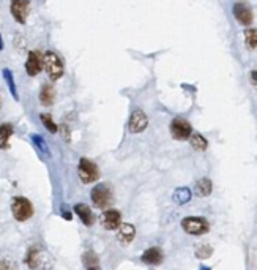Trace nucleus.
Returning <instances> with one entry per match:
<instances>
[{
  "label": "nucleus",
  "instance_id": "obj_32",
  "mask_svg": "<svg viewBox=\"0 0 257 270\" xmlns=\"http://www.w3.org/2000/svg\"><path fill=\"white\" fill-rule=\"evenodd\" d=\"M87 270H100V267H90V269H87Z\"/></svg>",
  "mask_w": 257,
  "mask_h": 270
},
{
  "label": "nucleus",
  "instance_id": "obj_15",
  "mask_svg": "<svg viewBox=\"0 0 257 270\" xmlns=\"http://www.w3.org/2000/svg\"><path fill=\"white\" fill-rule=\"evenodd\" d=\"M74 213L85 226H92L95 223V215H93V212L90 210V207H88L87 204H76L74 205Z\"/></svg>",
  "mask_w": 257,
  "mask_h": 270
},
{
  "label": "nucleus",
  "instance_id": "obj_16",
  "mask_svg": "<svg viewBox=\"0 0 257 270\" xmlns=\"http://www.w3.org/2000/svg\"><path fill=\"white\" fill-rule=\"evenodd\" d=\"M14 128L11 123L0 125V150H6L10 147V138L13 136Z\"/></svg>",
  "mask_w": 257,
  "mask_h": 270
},
{
  "label": "nucleus",
  "instance_id": "obj_8",
  "mask_svg": "<svg viewBox=\"0 0 257 270\" xmlns=\"http://www.w3.org/2000/svg\"><path fill=\"white\" fill-rule=\"evenodd\" d=\"M10 10L16 21L19 24H26L29 10H30V0H11Z\"/></svg>",
  "mask_w": 257,
  "mask_h": 270
},
{
  "label": "nucleus",
  "instance_id": "obj_26",
  "mask_svg": "<svg viewBox=\"0 0 257 270\" xmlns=\"http://www.w3.org/2000/svg\"><path fill=\"white\" fill-rule=\"evenodd\" d=\"M245 37H246V43H248V46H250L251 49L256 51V47H257V32H256V29L246 30Z\"/></svg>",
  "mask_w": 257,
  "mask_h": 270
},
{
  "label": "nucleus",
  "instance_id": "obj_9",
  "mask_svg": "<svg viewBox=\"0 0 257 270\" xmlns=\"http://www.w3.org/2000/svg\"><path fill=\"white\" fill-rule=\"evenodd\" d=\"M148 125V118L146 116V113L141 109H136L133 111V114L130 117V122H128V128L133 134H138V133H142L144 130L147 128Z\"/></svg>",
  "mask_w": 257,
  "mask_h": 270
},
{
  "label": "nucleus",
  "instance_id": "obj_1",
  "mask_svg": "<svg viewBox=\"0 0 257 270\" xmlns=\"http://www.w3.org/2000/svg\"><path fill=\"white\" fill-rule=\"evenodd\" d=\"M26 264L32 270H54V263L46 251L39 248H30L26 255Z\"/></svg>",
  "mask_w": 257,
  "mask_h": 270
},
{
  "label": "nucleus",
  "instance_id": "obj_7",
  "mask_svg": "<svg viewBox=\"0 0 257 270\" xmlns=\"http://www.w3.org/2000/svg\"><path fill=\"white\" fill-rule=\"evenodd\" d=\"M171 134L174 139L179 141H186L189 139V136L192 134V126L191 123L186 120V118L177 117L171 122Z\"/></svg>",
  "mask_w": 257,
  "mask_h": 270
},
{
  "label": "nucleus",
  "instance_id": "obj_20",
  "mask_svg": "<svg viewBox=\"0 0 257 270\" xmlns=\"http://www.w3.org/2000/svg\"><path fill=\"white\" fill-rule=\"evenodd\" d=\"M189 142H191V147L197 150V152H204V150H207V147H208V141L199 133H192L189 136Z\"/></svg>",
  "mask_w": 257,
  "mask_h": 270
},
{
  "label": "nucleus",
  "instance_id": "obj_28",
  "mask_svg": "<svg viewBox=\"0 0 257 270\" xmlns=\"http://www.w3.org/2000/svg\"><path fill=\"white\" fill-rule=\"evenodd\" d=\"M60 131H62V138L65 139L67 142H70V128L67 125H62L60 126Z\"/></svg>",
  "mask_w": 257,
  "mask_h": 270
},
{
  "label": "nucleus",
  "instance_id": "obj_25",
  "mask_svg": "<svg viewBox=\"0 0 257 270\" xmlns=\"http://www.w3.org/2000/svg\"><path fill=\"white\" fill-rule=\"evenodd\" d=\"M213 255V248L212 245H200V247L196 250V258L197 259H208Z\"/></svg>",
  "mask_w": 257,
  "mask_h": 270
},
{
  "label": "nucleus",
  "instance_id": "obj_29",
  "mask_svg": "<svg viewBox=\"0 0 257 270\" xmlns=\"http://www.w3.org/2000/svg\"><path fill=\"white\" fill-rule=\"evenodd\" d=\"M62 217H63V218H67V220L70 221V220H71V213H70L67 209H63V210H62Z\"/></svg>",
  "mask_w": 257,
  "mask_h": 270
},
{
  "label": "nucleus",
  "instance_id": "obj_13",
  "mask_svg": "<svg viewBox=\"0 0 257 270\" xmlns=\"http://www.w3.org/2000/svg\"><path fill=\"white\" fill-rule=\"evenodd\" d=\"M136 237V228L130 223H122L117 228V240L122 245H130Z\"/></svg>",
  "mask_w": 257,
  "mask_h": 270
},
{
  "label": "nucleus",
  "instance_id": "obj_2",
  "mask_svg": "<svg viewBox=\"0 0 257 270\" xmlns=\"http://www.w3.org/2000/svg\"><path fill=\"white\" fill-rule=\"evenodd\" d=\"M43 67L46 70L47 76H49L52 81H57L63 75V62L59 55L52 51H47L43 55Z\"/></svg>",
  "mask_w": 257,
  "mask_h": 270
},
{
  "label": "nucleus",
  "instance_id": "obj_27",
  "mask_svg": "<svg viewBox=\"0 0 257 270\" xmlns=\"http://www.w3.org/2000/svg\"><path fill=\"white\" fill-rule=\"evenodd\" d=\"M0 270H16V264L10 259H0Z\"/></svg>",
  "mask_w": 257,
  "mask_h": 270
},
{
  "label": "nucleus",
  "instance_id": "obj_14",
  "mask_svg": "<svg viewBox=\"0 0 257 270\" xmlns=\"http://www.w3.org/2000/svg\"><path fill=\"white\" fill-rule=\"evenodd\" d=\"M141 259H142V263H146L148 266H159L163 263L164 255L158 247H151V248H148V250H146L142 253Z\"/></svg>",
  "mask_w": 257,
  "mask_h": 270
},
{
  "label": "nucleus",
  "instance_id": "obj_31",
  "mask_svg": "<svg viewBox=\"0 0 257 270\" xmlns=\"http://www.w3.org/2000/svg\"><path fill=\"white\" fill-rule=\"evenodd\" d=\"M251 79H253V84L256 85V71H253L251 73Z\"/></svg>",
  "mask_w": 257,
  "mask_h": 270
},
{
  "label": "nucleus",
  "instance_id": "obj_17",
  "mask_svg": "<svg viewBox=\"0 0 257 270\" xmlns=\"http://www.w3.org/2000/svg\"><path fill=\"white\" fill-rule=\"evenodd\" d=\"M191 197H192V193H191V190L186 188V187H180V188H177L174 194H172V199L175 204H179V205H184V204H188L191 201Z\"/></svg>",
  "mask_w": 257,
  "mask_h": 270
},
{
  "label": "nucleus",
  "instance_id": "obj_30",
  "mask_svg": "<svg viewBox=\"0 0 257 270\" xmlns=\"http://www.w3.org/2000/svg\"><path fill=\"white\" fill-rule=\"evenodd\" d=\"M3 47H5V44H3V39H2V35H0V51H3Z\"/></svg>",
  "mask_w": 257,
  "mask_h": 270
},
{
  "label": "nucleus",
  "instance_id": "obj_5",
  "mask_svg": "<svg viewBox=\"0 0 257 270\" xmlns=\"http://www.w3.org/2000/svg\"><path fill=\"white\" fill-rule=\"evenodd\" d=\"M11 213L14 220L18 221H27L34 215V205L26 197H14L11 202Z\"/></svg>",
  "mask_w": 257,
  "mask_h": 270
},
{
  "label": "nucleus",
  "instance_id": "obj_10",
  "mask_svg": "<svg viewBox=\"0 0 257 270\" xmlns=\"http://www.w3.org/2000/svg\"><path fill=\"white\" fill-rule=\"evenodd\" d=\"M100 220H101V225L104 229H108V231H115V229L122 225V213L115 209H108L103 212Z\"/></svg>",
  "mask_w": 257,
  "mask_h": 270
},
{
  "label": "nucleus",
  "instance_id": "obj_33",
  "mask_svg": "<svg viewBox=\"0 0 257 270\" xmlns=\"http://www.w3.org/2000/svg\"><path fill=\"white\" fill-rule=\"evenodd\" d=\"M200 270H212V269H210V267H202Z\"/></svg>",
  "mask_w": 257,
  "mask_h": 270
},
{
  "label": "nucleus",
  "instance_id": "obj_21",
  "mask_svg": "<svg viewBox=\"0 0 257 270\" xmlns=\"http://www.w3.org/2000/svg\"><path fill=\"white\" fill-rule=\"evenodd\" d=\"M3 77H5V82L8 85V90L13 95V98L18 101L19 100V95H18V89H16V82H14V77H13V73L8 68L3 70Z\"/></svg>",
  "mask_w": 257,
  "mask_h": 270
},
{
  "label": "nucleus",
  "instance_id": "obj_22",
  "mask_svg": "<svg viewBox=\"0 0 257 270\" xmlns=\"http://www.w3.org/2000/svg\"><path fill=\"white\" fill-rule=\"evenodd\" d=\"M30 138H32V141H34L35 147L39 150V154L49 156V147H47V144H46V141H44L43 136H39V134H32Z\"/></svg>",
  "mask_w": 257,
  "mask_h": 270
},
{
  "label": "nucleus",
  "instance_id": "obj_4",
  "mask_svg": "<svg viewBox=\"0 0 257 270\" xmlns=\"http://www.w3.org/2000/svg\"><path fill=\"white\" fill-rule=\"evenodd\" d=\"M77 174H79V179L82 180V184H93V182L100 179L98 166L88 160V158H81V160H79Z\"/></svg>",
  "mask_w": 257,
  "mask_h": 270
},
{
  "label": "nucleus",
  "instance_id": "obj_3",
  "mask_svg": "<svg viewBox=\"0 0 257 270\" xmlns=\"http://www.w3.org/2000/svg\"><path fill=\"white\" fill-rule=\"evenodd\" d=\"M182 228L186 234L191 235H202L210 231V225L202 217H186L182 221Z\"/></svg>",
  "mask_w": 257,
  "mask_h": 270
},
{
  "label": "nucleus",
  "instance_id": "obj_24",
  "mask_svg": "<svg viewBox=\"0 0 257 270\" xmlns=\"http://www.w3.org/2000/svg\"><path fill=\"white\" fill-rule=\"evenodd\" d=\"M39 118H41V122H43V125H44V128L49 131V133H57L59 131V126L55 125V122L52 120V117L49 116V114H41L39 116Z\"/></svg>",
  "mask_w": 257,
  "mask_h": 270
},
{
  "label": "nucleus",
  "instance_id": "obj_6",
  "mask_svg": "<svg viewBox=\"0 0 257 270\" xmlns=\"http://www.w3.org/2000/svg\"><path fill=\"white\" fill-rule=\"evenodd\" d=\"M112 199H114V196H112L110 188L106 184H98L92 190V202L95 207L106 209L112 204Z\"/></svg>",
  "mask_w": 257,
  "mask_h": 270
},
{
  "label": "nucleus",
  "instance_id": "obj_18",
  "mask_svg": "<svg viewBox=\"0 0 257 270\" xmlns=\"http://www.w3.org/2000/svg\"><path fill=\"white\" fill-rule=\"evenodd\" d=\"M55 100V90L51 84H44L41 87V92H39V101H41L43 106H51Z\"/></svg>",
  "mask_w": 257,
  "mask_h": 270
},
{
  "label": "nucleus",
  "instance_id": "obj_12",
  "mask_svg": "<svg viewBox=\"0 0 257 270\" xmlns=\"http://www.w3.org/2000/svg\"><path fill=\"white\" fill-rule=\"evenodd\" d=\"M234 16L242 26H251L253 24V11L251 8L243 2H237L234 5Z\"/></svg>",
  "mask_w": 257,
  "mask_h": 270
},
{
  "label": "nucleus",
  "instance_id": "obj_23",
  "mask_svg": "<svg viewBox=\"0 0 257 270\" xmlns=\"http://www.w3.org/2000/svg\"><path fill=\"white\" fill-rule=\"evenodd\" d=\"M82 263H84V266H85L87 269H90V267H98L100 259H98V256H96L93 251H87V253H84V256H82Z\"/></svg>",
  "mask_w": 257,
  "mask_h": 270
},
{
  "label": "nucleus",
  "instance_id": "obj_19",
  "mask_svg": "<svg viewBox=\"0 0 257 270\" xmlns=\"http://www.w3.org/2000/svg\"><path fill=\"white\" fill-rule=\"evenodd\" d=\"M212 190H213V184H212L210 179L205 177V179L197 180V184H196V193H197V196H202V197L210 196L212 194Z\"/></svg>",
  "mask_w": 257,
  "mask_h": 270
},
{
  "label": "nucleus",
  "instance_id": "obj_11",
  "mask_svg": "<svg viewBox=\"0 0 257 270\" xmlns=\"http://www.w3.org/2000/svg\"><path fill=\"white\" fill-rule=\"evenodd\" d=\"M43 70V54L38 51H30L26 62V71L30 76H37Z\"/></svg>",
  "mask_w": 257,
  "mask_h": 270
}]
</instances>
